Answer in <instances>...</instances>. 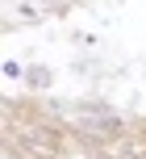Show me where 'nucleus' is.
Here are the masks:
<instances>
[{"mask_svg":"<svg viewBox=\"0 0 146 159\" xmlns=\"http://www.w3.org/2000/svg\"><path fill=\"white\" fill-rule=\"evenodd\" d=\"M54 84V71H50V67H42V63H33V67H25V88H50Z\"/></svg>","mask_w":146,"mask_h":159,"instance_id":"1","label":"nucleus"},{"mask_svg":"<svg viewBox=\"0 0 146 159\" xmlns=\"http://www.w3.org/2000/svg\"><path fill=\"white\" fill-rule=\"evenodd\" d=\"M4 75L17 80V75H25V71H21V63H13V59H8V63H4Z\"/></svg>","mask_w":146,"mask_h":159,"instance_id":"2","label":"nucleus"},{"mask_svg":"<svg viewBox=\"0 0 146 159\" xmlns=\"http://www.w3.org/2000/svg\"><path fill=\"white\" fill-rule=\"evenodd\" d=\"M54 8H67V4H63V0H54Z\"/></svg>","mask_w":146,"mask_h":159,"instance_id":"3","label":"nucleus"}]
</instances>
